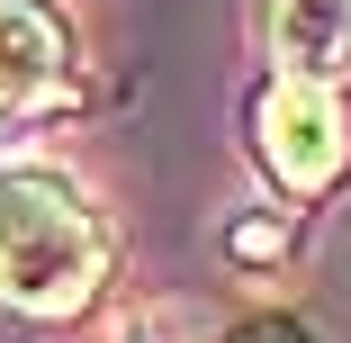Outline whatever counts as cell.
I'll list each match as a JSON object with an SVG mask.
<instances>
[{
  "label": "cell",
  "instance_id": "cell-3",
  "mask_svg": "<svg viewBox=\"0 0 351 343\" xmlns=\"http://www.w3.org/2000/svg\"><path fill=\"white\" fill-rule=\"evenodd\" d=\"M82 36L54 0H0V109H54L73 91Z\"/></svg>",
  "mask_w": 351,
  "mask_h": 343
},
{
  "label": "cell",
  "instance_id": "cell-5",
  "mask_svg": "<svg viewBox=\"0 0 351 343\" xmlns=\"http://www.w3.org/2000/svg\"><path fill=\"white\" fill-rule=\"evenodd\" d=\"M226 343H306V334L279 325V316H261V325H243V334H226Z\"/></svg>",
  "mask_w": 351,
  "mask_h": 343
},
{
  "label": "cell",
  "instance_id": "cell-2",
  "mask_svg": "<svg viewBox=\"0 0 351 343\" xmlns=\"http://www.w3.org/2000/svg\"><path fill=\"white\" fill-rule=\"evenodd\" d=\"M252 145H261V172L289 190V199H315L342 181L351 163V118L333 91H298V82H270L252 100Z\"/></svg>",
  "mask_w": 351,
  "mask_h": 343
},
{
  "label": "cell",
  "instance_id": "cell-1",
  "mask_svg": "<svg viewBox=\"0 0 351 343\" xmlns=\"http://www.w3.org/2000/svg\"><path fill=\"white\" fill-rule=\"evenodd\" d=\"M108 280V226L63 163H0V298L19 316H82Z\"/></svg>",
  "mask_w": 351,
  "mask_h": 343
},
{
  "label": "cell",
  "instance_id": "cell-4",
  "mask_svg": "<svg viewBox=\"0 0 351 343\" xmlns=\"http://www.w3.org/2000/svg\"><path fill=\"white\" fill-rule=\"evenodd\" d=\"M270 73L298 91L351 82V0H270Z\"/></svg>",
  "mask_w": 351,
  "mask_h": 343
}]
</instances>
